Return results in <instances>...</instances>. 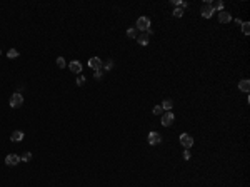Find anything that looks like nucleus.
Here are the masks:
<instances>
[{"label":"nucleus","mask_w":250,"mask_h":187,"mask_svg":"<svg viewBox=\"0 0 250 187\" xmlns=\"http://www.w3.org/2000/svg\"><path fill=\"white\" fill-rule=\"evenodd\" d=\"M69 69L74 72V74H82V64L79 60H72L69 64Z\"/></svg>","instance_id":"9d476101"},{"label":"nucleus","mask_w":250,"mask_h":187,"mask_svg":"<svg viewBox=\"0 0 250 187\" xmlns=\"http://www.w3.org/2000/svg\"><path fill=\"white\" fill-rule=\"evenodd\" d=\"M75 84L79 85V87H80V85H84V84H85V77H84L82 74H79V77H77V80H75Z\"/></svg>","instance_id":"412c9836"},{"label":"nucleus","mask_w":250,"mask_h":187,"mask_svg":"<svg viewBox=\"0 0 250 187\" xmlns=\"http://www.w3.org/2000/svg\"><path fill=\"white\" fill-rule=\"evenodd\" d=\"M172 15H174L175 18H180L182 15H184V10H182V8H174V13H172Z\"/></svg>","instance_id":"aec40b11"},{"label":"nucleus","mask_w":250,"mask_h":187,"mask_svg":"<svg viewBox=\"0 0 250 187\" xmlns=\"http://www.w3.org/2000/svg\"><path fill=\"white\" fill-rule=\"evenodd\" d=\"M0 54H2V50H0Z\"/></svg>","instance_id":"bb28decb"},{"label":"nucleus","mask_w":250,"mask_h":187,"mask_svg":"<svg viewBox=\"0 0 250 187\" xmlns=\"http://www.w3.org/2000/svg\"><path fill=\"white\" fill-rule=\"evenodd\" d=\"M230 20H232V15H230L227 10H220L219 12V22L220 23H228Z\"/></svg>","instance_id":"1a4fd4ad"},{"label":"nucleus","mask_w":250,"mask_h":187,"mask_svg":"<svg viewBox=\"0 0 250 187\" xmlns=\"http://www.w3.org/2000/svg\"><path fill=\"white\" fill-rule=\"evenodd\" d=\"M102 64L103 62L99 59V57H92V59H89V67L92 70H100L102 69Z\"/></svg>","instance_id":"20e7f679"},{"label":"nucleus","mask_w":250,"mask_h":187,"mask_svg":"<svg viewBox=\"0 0 250 187\" xmlns=\"http://www.w3.org/2000/svg\"><path fill=\"white\" fill-rule=\"evenodd\" d=\"M102 69L103 70H112L113 69V60H107L105 64H102Z\"/></svg>","instance_id":"f3484780"},{"label":"nucleus","mask_w":250,"mask_h":187,"mask_svg":"<svg viewBox=\"0 0 250 187\" xmlns=\"http://www.w3.org/2000/svg\"><path fill=\"white\" fill-rule=\"evenodd\" d=\"M174 121H175V116H174V112H165L162 116V125L163 127H169V125H172L174 124Z\"/></svg>","instance_id":"7ed1b4c3"},{"label":"nucleus","mask_w":250,"mask_h":187,"mask_svg":"<svg viewBox=\"0 0 250 187\" xmlns=\"http://www.w3.org/2000/svg\"><path fill=\"white\" fill-rule=\"evenodd\" d=\"M135 27L138 28V30H142V32H147L148 28H150V18L148 17H138Z\"/></svg>","instance_id":"f257e3e1"},{"label":"nucleus","mask_w":250,"mask_h":187,"mask_svg":"<svg viewBox=\"0 0 250 187\" xmlns=\"http://www.w3.org/2000/svg\"><path fill=\"white\" fill-rule=\"evenodd\" d=\"M212 8H214V12L215 10H224V2H220V0H219V2H215V3H212Z\"/></svg>","instance_id":"dca6fc26"},{"label":"nucleus","mask_w":250,"mask_h":187,"mask_svg":"<svg viewBox=\"0 0 250 187\" xmlns=\"http://www.w3.org/2000/svg\"><path fill=\"white\" fill-rule=\"evenodd\" d=\"M162 105H155V107H153V116H160L162 114Z\"/></svg>","instance_id":"b1692460"},{"label":"nucleus","mask_w":250,"mask_h":187,"mask_svg":"<svg viewBox=\"0 0 250 187\" xmlns=\"http://www.w3.org/2000/svg\"><path fill=\"white\" fill-rule=\"evenodd\" d=\"M172 107H174V100H170V99H165V100H163V104H162V109H163V110L172 112Z\"/></svg>","instance_id":"4468645a"},{"label":"nucleus","mask_w":250,"mask_h":187,"mask_svg":"<svg viewBox=\"0 0 250 187\" xmlns=\"http://www.w3.org/2000/svg\"><path fill=\"white\" fill-rule=\"evenodd\" d=\"M94 77L97 79V80L102 79V69H100V70H94Z\"/></svg>","instance_id":"393cba45"},{"label":"nucleus","mask_w":250,"mask_h":187,"mask_svg":"<svg viewBox=\"0 0 250 187\" xmlns=\"http://www.w3.org/2000/svg\"><path fill=\"white\" fill-rule=\"evenodd\" d=\"M18 162H20V155H17V154H8L5 157V164L7 165H17Z\"/></svg>","instance_id":"6e6552de"},{"label":"nucleus","mask_w":250,"mask_h":187,"mask_svg":"<svg viewBox=\"0 0 250 187\" xmlns=\"http://www.w3.org/2000/svg\"><path fill=\"white\" fill-rule=\"evenodd\" d=\"M22 104H23V97H22V94H12V97H10V107L13 109H18V107H22Z\"/></svg>","instance_id":"f03ea898"},{"label":"nucleus","mask_w":250,"mask_h":187,"mask_svg":"<svg viewBox=\"0 0 250 187\" xmlns=\"http://www.w3.org/2000/svg\"><path fill=\"white\" fill-rule=\"evenodd\" d=\"M214 8H212V3H205L204 7H202V17L204 18H210L214 15Z\"/></svg>","instance_id":"423d86ee"},{"label":"nucleus","mask_w":250,"mask_h":187,"mask_svg":"<svg viewBox=\"0 0 250 187\" xmlns=\"http://www.w3.org/2000/svg\"><path fill=\"white\" fill-rule=\"evenodd\" d=\"M162 142V135L158 132H150L148 134V144L150 145H157V144Z\"/></svg>","instance_id":"39448f33"},{"label":"nucleus","mask_w":250,"mask_h":187,"mask_svg":"<svg viewBox=\"0 0 250 187\" xmlns=\"http://www.w3.org/2000/svg\"><path fill=\"white\" fill-rule=\"evenodd\" d=\"M20 160H23V162H28V160H32V152H25L22 157H20Z\"/></svg>","instance_id":"4be33fe9"},{"label":"nucleus","mask_w":250,"mask_h":187,"mask_svg":"<svg viewBox=\"0 0 250 187\" xmlns=\"http://www.w3.org/2000/svg\"><path fill=\"white\" fill-rule=\"evenodd\" d=\"M180 144H182L184 147L189 149V147L194 145V139H192L189 134H182V135H180Z\"/></svg>","instance_id":"0eeeda50"},{"label":"nucleus","mask_w":250,"mask_h":187,"mask_svg":"<svg viewBox=\"0 0 250 187\" xmlns=\"http://www.w3.org/2000/svg\"><path fill=\"white\" fill-rule=\"evenodd\" d=\"M184 159H185V160H189V159H190V152H189V149H185V152H184Z\"/></svg>","instance_id":"a878e982"},{"label":"nucleus","mask_w":250,"mask_h":187,"mask_svg":"<svg viewBox=\"0 0 250 187\" xmlns=\"http://www.w3.org/2000/svg\"><path fill=\"white\" fill-rule=\"evenodd\" d=\"M7 57H8V59H17V57H18V52H17L15 49H10V50L7 52Z\"/></svg>","instance_id":"6ab92c4d"},{"label":"nucleus","mask_w":250,"mask_h":187,"mask_svg":"<svg viewBox=\"0 0 250 187\" xmlns=\"http://www.w3.org/2000/svg\"><path fill=\"white\" fill-rule=\"evenodd\" d=\"M127 37H128V39H133V40H135L137 37H138L137 28H128V30H127Z\"/></svg>","instance_id":"2eb2a0df"},{"label":"nucleus","mask_w":250,"mask_h":187,"mask_svg":"<svg viewBox=\"0 0 250 187\" xmlns=\"http://www.w3.org/2000/svg\"><path fill=\"white\" fill-rule=\"evenodd\" d=\"M22 139H23V132H22V130H13L12 135H10V140H12V142H20Z\"/></svg>","instance_id":"f8f14e48"},{"label":"nucleus","mask_w":250,"mask_h":187,"mask_svg":"<svg viewBox=\"0 0 250 187\" xmlns=\"http://www.w3.org/2000/svg\"><path fill=\"white\" fill-rule=\"evenodd\" d=\"M238 89L242 90V92H245V94H247L248 90H250V80H248V79L240 80V82H238Z\"/></svg>","instance_id":"9b49d317"},{"label":"nucleus","mask_w":250,"mask_h":187,"mask_svg":"<svg viewBox=\"0 0 250 187\" xmlns=\"http://www.w3.org/2000/svg\"><path fill=\"white\" fill-rule=\"evenodd\" d=\"M135 40H137V42H138V44H140V45H147V44H148V33L142 32V33H140V35L137 37Z\"/></svg>","instance_id":"ddd939ff"},{"label":"nucleus","mask_w":250,"mask_h":187,"mask_svg":"<svg viewBox=\"0 0 250 187\" xmlns=\"http://www.w3.org/2000/svg\"><path fill=\"white\" fill-rule=\"evenodd\" d=\"M242 32L245 33V35H248V33H250V23L248 22H242Z\"/></svg>","instance_id":"a211bd4d"},{"label":"nucleus","mask_w":250,"mask_h":187,"mask_svg":"<svg viewBox=\"0 0 250 187\" xmlns=\"http://www.w3.org/2000/svg\"><path fill=\"white\" fill-rule=\"evenodd\" d=\"M57 65H59L60 69H64V67L67 65V64H65V59H64V57H59V59H57Z\"/></svg>","instance_id":"5701e85b"}]
</instances>
